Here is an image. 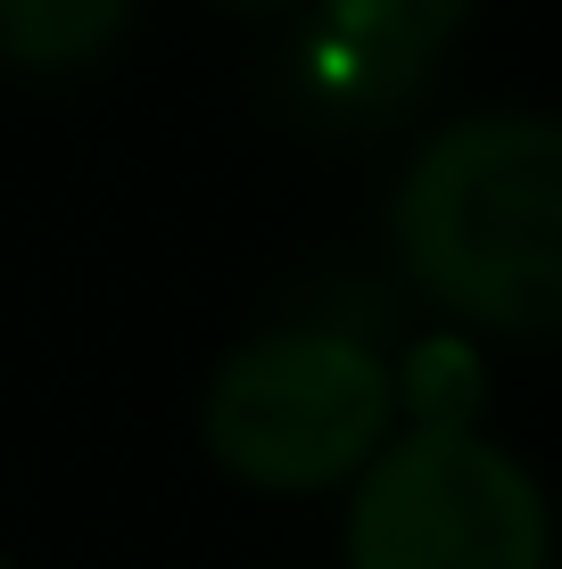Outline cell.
Masks as SVG:
<instances>
[{"label": "cell", "instance_id": "obj_1", "mask_svg": "<svg viewBox=\"0 0 562 569\" xmlns=\"http://www.w3.org/2000/svg\"><path fill=\"white\" fill-rule=\"evenodd\" d=\"M405 281L455 330L554 339L562 330V116L480 108L438 124L390 190Z\"/></svg>", "mask_w": 562, "mask_h": 569}, {"label": "cell", "instance_id": "obj_4", "mask_svg": "<svg viewBox=\"0 0 562 569\" xmlns=\"http://www.w3.org/2000/svg\"><path fill=\"white\" fill-rule=\"evenodd\" d=\"M472 9L480 0H306V33L289 50L298 108L332 132L405 124L431 100Z\"/></svg>", "mask_w": 562, "mask_h": 569}, {"label": "cell", "instance_id": "obj_7", "mask_svg": "<svg viewBox=\"0 0 562 569\" xmlns=\"http://www.w3.org/2000/svg\"><path fill=\"white\" fill-rule=\"evenodd\" d=\"M554 569H562V553H554Z\"/></svg>", "mask_w": 562, "mask_h": 569}, {"label": "cell", "instance_id": "obj_5", "mask_svg": "<svg viewBox=\"0 0 562 569\" xmlns=\"http://www.w3.org/2000/svg\"><path fill=\"white\" fill-rule=\"evenodd\" d=\"M141 0H0V67L9 74H83L125 42Z\"/></svg>", "mask_w": 562, "mask_h": 569}, {"label": "cell", "instance_id": "obj_8", "mask_svg": "<svg viewBox=\"0 0 562 569\" xmlns=\"http://www.w3.org/2000/svg\"><path fill=\"white\" fill-rule=\"evenodd\" d=\"M0 569H9V561H0Z\"/></svg>", "mask_w": 562, "mask_h": 569}, {"label": "cell", "instance_id": "obj_6", "mask_svg": "<svg viewBox=\"0 0 562 569\" xmlns=\"http://www.w3.org/2000/svg\"><path fill=\"white\" fill-rule=\"evenodd\" d=\"M207 9H224V17H289V9H306V0H207Z\"/></svg>", "mask_w": 562, "mask_h": 569}, {"label": "cell", "instance_id": "obj_2", "mask_svg": "<svg viewBox=\"0 0 562 569\" xmlns=\"http://www.w3.org/2000/svg\"><path fill=\"white\" fill-rule=\"evenodd\" d=\"M405 429L397 371L339 322H274L240 339L199 388V446L257 496H323Z\"/></svg>", "mask_w": 562, "mask_h": 569}, {"label": "cell", "instance_id": "obj_3", "mask_svg": "<svg viewBox=\"0 0 562 569\" xmlns=\"http://www.w3.org/2000/svg\"><path fill=\"white\" fill-rule=\"evenodd\" d=\"M347 569H554L546 487L489 429L405 421L347 487Z\"/></svg>", "mask_w": 562, "mask_h": 569}]
</instances>
